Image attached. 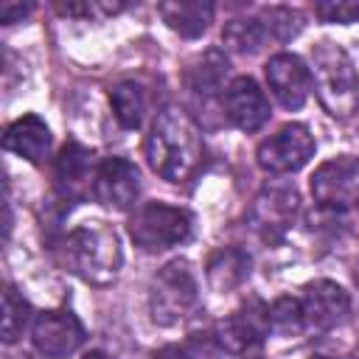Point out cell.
<instances>
[{
  "label": "cell",
  "mask_w": 359,
  "mask_h": 359,
  "mask_svg": "<svg viewBox=\"0 0 359 359\" xmlns=\"http://www.w3.org/2000/svg\"><path fill=\"white\" fill-rule=\"evenodd\" d=\"M266 81L272 95L286 109H300L311 90V73L306 62L294 53H275L266 62Z\"/></svg>",
  "instance_id": "7c38bea8"
},
{
  "label": "cell",
  "mask_w": 359,
  "mask_h": 359,
  "mask_svg": "<svg viewBox=\"0 0 359 359\" xmlns=\"http://www.w3.org/2000/svg\"><path fill=\"white\" fill-rule=\"evenodd\" d=\"M314 359H331V356H314Z\"/></svg>",
  "instance_id": "f1b7e54d"
},
{
  "label": "cell",
  "mask_w": 359,
  "mask_h": 359,
  "mask_svg": "<svg viewBox=\"0 0 359 359\" xmlns=\"http://www.w3.org/2000/svg\"><path fill=\"white\" fill-rule=\"evenodd\" d=\"M222 101H224V112L230 123L238 126L241 132H258L269 121V101L250 76L233 79L224 87Z\"/></svg>",
  "instance_id": "4fadbf2b"
},
{
  "label": "cell",
  "mask_w": 359,
  "mask_h": 359,
  "mask_svg": "<svg viewBox=\"0 0 359 359\" xmlns=\"http://www.w3.org/2000/svg\"><path fill=\"white\" fill-rule=\"evenodd\" d=\"M300 309H303V320L309 328L328 331L345 320L351 309V294L334 280H314L306 286Z\"/></svg>",
  "instance_id": "5bb4252c"
},
{
  "label": "cell",
  "mask_w": 359,
  "mask_h": 359,
  "mask_svg": "<svg viewBox=\"0 0 359 359\" xmlns=\"http://www.w3.org/2000/svg\"><path fill=\"white\" fill-rule=\"evenodd\" d=\"M205 157V143L196 121L177 104H168L157 112L149 137L146 160L168 182H188Z\"/></svg>",
  "instance_id": "6da1fadb"
},
{
  "label": "cell",
  "mask_w": 359,
  "mask_h": 359,
  "mask_svg": "<svg viewBox=\"0 0 359 359\" xmlns=\"http://www.w3.org/2000/svg\"><path fill=\"white\" fill-rule=\"evenodd\" d=\"M258 20L264 22L266 36L278 39V42H289L303 28V14L297 8H289V6H269L258 14Z\"/></svg>",
  "instance_id": "7402d4cb"
},
{
  "label": "cell",
  "mask_w": 359,
  "mask_h": 359,
  "mask_svg": "<svg viewBox=\"0 0 359 359\" xmlns=\"http://www.w3.org/2000/svg\"><path fill=\"white\" fill-rule=\"evenodd\" d=\"M227 73V59L219 50H208L199 62V67L194 70V93L196 95H213L222 87V79Z\"/></svg>",
  "instance_id": "603a6c76"
},
{
  "label": "cell",
  "mask_w": 359,
  "mask_h": 359,
  "mask_svg": "<svg viewBox=\"0 0 359 359\" xmlns=\"http://www.w3.org/2000/svg\"><path fill=\"white\" fill-rule=\"evenodd\" d=\"M62 264L90 286L112 283L123 264L118 233L101 222L76 227L62 241Z\"/></svg>",
  "instance_id": "7a4b0ae2"
},
{
  "label": "cell",
  "mask_w": 359,
  "mask_h": 359,
  "mask_svg": "<svg viewBox=\"0 0 359 359\" xmlns=\"http://www.w3.org/2000/svg\"><path fill=\"white\" fill-rule=\"evenodd\" d=\"M311 84L323 109L334 118H351L359 109V76L351 56L334 45L320 42L311 48Z\"/></svg>",
  "instance_id": "3957f363"
},
{
  "label": "cell",
  "mask_w": 359,
  "mask_h": 359,
  "mask_svg": "<svg viewBox=\"0 0 359 359\" xmlns=\"http://www.w3.org/2000/svg\"><path fill=\"white\" fill-rule=\"evenodd\" d=\"M3 149L28 163H42L50 149V129L39 115H22L6 129Z\"/></svg>",
  "instance_id": "2e32d148"
},
{
  "label": "cell",
  "mask_w": 359,
  "mask_h": 359,
  "mask_svg": "<svg viewBox=\"0 0 359 359\" xmlns=\"http://www.w3.org/2000/svg\"><path fill=\"white\" fill-rule=\"evenodd\" d=\"M255 157L266 174L300 171L314 157V135L306 123H286L258 146Z\"/></svg>",
  "instance_id": "ba28073f"
},
{
  "label": "cell",
  "mask_w": 359,
  "mask_h": 359,
  "mask_svg": "<svg viewBox=\"0 0 359 359\" xmlns=\"http://www.w3.org/2000/svg\"><path fill=\"white\" fill-rule=\"evenodd\" d=\"M191 230H194V216L185 208L165 202H146L129 219V236L146 252L177 247L191 236Z\"/></svg>",
  "instance_id": "5b68a950"
},
{
  "label": "cell",
  "mask_w": 359,
  "mask_h": 359,
  "mask_svg": "<svg viewBox=\"0 0 359 359\" xmlns=\"http://www.w3.org/2000/svg\"><path fill=\"white\" fill-rule=\"evenodd\" d=\"M222 39L236 53H258L269 36H266V28L258 17H241V20H230L224 25Z\"/></svg>",
  "instance_id": "ffe728a7"
},
{
  "label": "cell",
  "mask_w": 359,
  "mask_h": 359,
  "mask_svg": "<svg viewBox=\"0 0 359 359\" xmlns=\"http://www.w3.org/2000/svg\"><path fill=\"white\" fill-rule=\"evenodd\" d=\"M34 11V6L31 3H3L0 6V22H20L25 14H31Z\"/></svg>",
  "instance_id": "4316f807"
},
{
  "label": "cell",
  "mask_w": 359,
  "mask_h": 359,
  "mask_svg": "<svg viewBox=\"0 0 359 359\" xmlns=\"http://www.w3.org/2000/svg\"><path fill=\"white\" fill-rule=\"evenodd\" d=\"M196 300H199V286L188 261L182 258L168 261L154 275L149 289V309L157 325H177L194 311Z\"/></svg>",
  "instance_id": "277c9868"
},
{
  "label": "cell",
  "mask_w": 359,
  "mask_h": 359,
  "mask_svg": "<svg viewBox=\"0 0 359 359\" xmlns=\"http://www.w3.org/2000/svg\"><path fill=\"white\" fill-rule=\"evenodd\" d=\"M112 112L123 129H137L146 115V93L137 81H121L109 93Z\"/></svg>",
  "instance_id": "d6986e66"
},
{
  "label": "cell",
  "mask_w": 359,
  "mask_h": 359,
  "mask_svg": "<svg viewBox=\"0 0 359 359\" xmlns=\"http://www.w3.org/2000/svg\"><path fill=\"white\" fill-rule=\"evenodd\" d=\"M53 180H56V194L62 199H67V202L84 199V194L95 182L93 154L76 140L65 143L56 157V165H53Z\"/></svg>",
  "instance_id": "9a60e30c"
},
{
  "label": "cell",
  "mask_w": 359,
  "mask_h": 359,
  "mask_svg": "<svg viewBox=\"0 0 359 359\" xmlns=\"http://www.w3.org/2000/svg\"><path fill=\"white\" fill-rule=\"evenodd\" d=\"M137 191H140V174L135 163L123 157H107L104 163H98L93 194L101 205L112 210H129L137 199Z\"/></svg>",
  "instance_id": "8fae6325"
},
{
  "label": "cell",
  "mask_w": 359,
  "mask_h": 359,
  "mask_svg": "<svg viewBox=\"0 0 359 359\" xmlns=\"http://www.w3.org/2000/svg\"><path fill=\"white\" fill-rule=\"evenodd\" d=\"M31 339L34 348L42 356L59 359V356H70L81 348L84 342V325L79 323V317L67 309H53V311H42L34 320L31 328Z\"/></svg>",
  "instance_id": "30bf717a"
},
{
  "label": "cell",
  "mask_w": 359,
  "mask_h": 359,
  "mask_svg": "<svg viewBox=\"0 0 359 359\" xmlns=\"http://www.w3.org/2000/svg\"><path fill=\"white\" fill-rule=\"evenodd\" d=\"M303 325H306V320H303L300 300H294V297H278L269 306V328L272 331H278V334H297Z\"/></svg>",
  "instance_id": "cb8c5ba5"
},
{
  "label": "cell",
  "mask_w": 359,
  "mask_h": 359,
  "mask_svg": "<svg viewBox=\"0 0 359 359\" xmlns=\"http://www.w3.org/2000/svg\"><path fill=\"white\" fill-rule=\"evenodd\" d=\"M311 196L328 210L353 208L359 202V157L339 154L320 163L311 174Z\"/></svg>",
  "instance_id": "52a82bcc"
},
{
  "label": "cell",
  "mask_w": 359,
  "mask_h": 359,
  "mask_svg": "<svg viewBox=\"0 0 359 359\" xmlns=\"http://www.w3.org/2000/svg\"><path fill=\"white\" fill-rule=\"evenodd\" d=\"M81 359H112L109 353H104V351H90V353H84Z\"/></svg>",
  "instance_id": "83f0119b"
},
{
  "label": "cell",
  "mask_w": 359,
  "mask_h": 359,
  "mask_svg": "<svg viewBox=\"0 0 359 359\" xmlns=\"http://www.w3.org/2000/svg\"><path fill=\"white\" fill-rule=\"evenodd\" d=\"M250 278V255L238 247L219 250L208 264V280L216 292H230Z\"/></svg>",
  "instance_id": "ac0fdd59"
},
{
  "label": "cell",
  "mask_w": 359,
  "mask_h": 359,
  "mask_svg": "<svg viewBox=\"0 0 359 359\" xmlns=\"http://www.w3.org/2000/svg\"><path fill=\"white\" fill-rule=\"evenodd\" d=\"M269 306H264L258 297L247 300L238 311L219 320L216 325V345L233 356L258 359L264 353V342L269 337Z\"/></svg>",
  "instance_id": "8992f818"
},
{
  "label": "cell",
  "mask_w": 359,
  "mask_h": 359,
  "mask_svg": "<svg viewBox=\"0 0 359 359\" xmlns=\"http://www.w3.org/2000/svg\"><path fill=\"white\" fill-rule=\"evenodd\" d=\"M314 11L325 22H359V0H320Z\"/></svg>",
  "instance_id": "d4e9b609"
},
{
  "label": "cell",
  "mask_w": 359,
  "mask_h": 359,
  "mask_svg": "<svg viewBox=\"0 0 359 359\" xmlns=\"http://www.w3.org/2000/svg\"><path fill=\"white\" fill-rule=\"evenodd\" d=\"M56 11L65 14V17H93V14H95V3H87V0L56 3Z\"/></svg>",
  "instance_id": "484cf974"
},
{
  "label": "cell",
  "mask_w": 359,
  "mask_h": 359,
  "mask_svg": "<svg viewBox=\"0 0 359 359\" xmlns=\"http://www.w3.org/2000/svg\"><path fill=\"white\" fill-rule=\"evenodd\" d=\"M28 320H31V306L14 286H6V292H3V342L6 345L17 342L25 331Z\"/></svg>",
  "instance_id": "44dd1931"
},
{
  "label": "cell",
  "mask_w": 359,
  "mask_h": 359,
  "mask_svg": "<svg viewBox=\"0 0 359 359\" xmlns=\"http://www.w3.org/2000/svg\"><path fill=\"white\" fill-rule=\"evenodd\" d=\"M300 210V196L292 182H269L252 202L250 222L264 241H278L294 222Z\"/></svg>",
  "instance_id": "9c48e42d"
},
{
  "label": "cell",
  "mask_w": 359,
  "mask_h": 359,
  "mask_svg": "<svg viewBox=\"0 0 359 359\" xmlns=\"http://www.w3.org/2000/svg\"><path fill=\"white\" fill-rule=\"evenodd\" d=\"M213 11L216 6L210 0H171V3L157 6V14L163 17V22L188 39L205 34V28L213 20Z\"/></svg>",
  "instance_id": "e0dca14e"
}]
</instances>
